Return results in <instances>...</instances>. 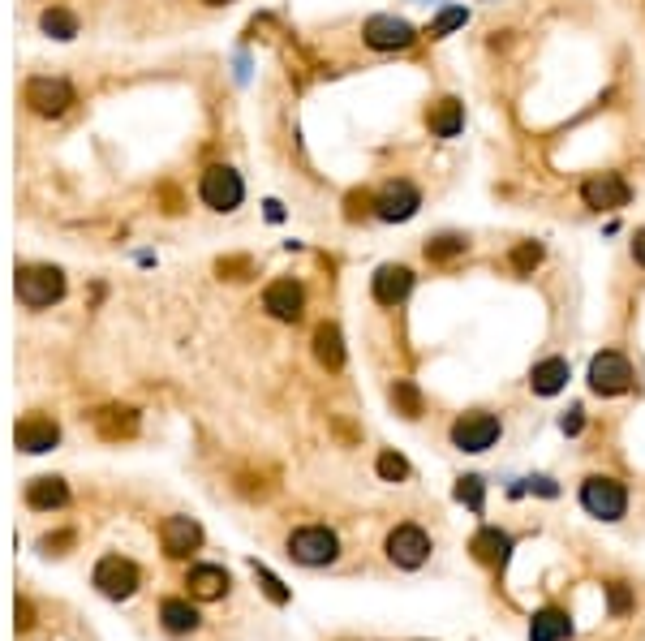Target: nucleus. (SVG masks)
Here are the masks:
<instances>
[{"label": "nucleus", "instance_id": "31", "mask_svg": "<svg viewBox=\"0 0 645 641\" xmlns=\"http://www.w3.org/2000/svg\"><path fill=\"white\" fill-rule=\"evenodd\" d=\"M379 478L383 482H405L409 478V461L400 452H379Z\"/></svg>", "mask_w": 645, "mask_h": 641}, {"label": "nucleus", "instance_id": "15", "mask_svg": "<svg viewBox=\"0 0 645 641\" xmlns=\"http://www.w3.org/2000/svg\"><path fill=\"white\" fill-rule=\"evenodd\" d=\"M13 444H18L22 452H31V457H39V452H52L56 444H61V426H56L52 418H39V413H31V418L18 422Z\"/></svg>", "mask_w": 645, "mask_h": 641}, {"label": "nucleus", "instance_id": "29", "mask_svg": "<svg viewBox=\"0 0 645 641\" xmlns=\"http://www.w3.org/2000/svg\"><path fill=\"white\" fill-rule=\"evenodd\" d=\"M465 22H469V9H461V5H452V9H443L439 18L430 22V31H426V35H430V39H443V35H452L456 26H465Z\"/></svg>", "mask_w": 645, "mask_h": 641}, {"label": "nucleus", "instance_id": "36", "mask_svg": "<svg viewBox=\"0 0 645 641\" xmlns=\"http://www.w3.org/2000/svg\"><path fill=\"white\" fill-rule=\"evenodd\" d=\"M559 426H564V435H581L585 413H581V409H568V413H564V422H559Z\"/></svg>", "mask_w": 645, "mask_h": 641}, {"label": "nucleus", "instance_id": "37", "mask_svg": "<svg viewBox=\"0 0 645 641\" xmlns=\"http://www.w3.org/2000/svg\"><path fill=\"white\" fill-rule=\"evenodd\" d=\"M35 624V616H31V603L26 598H18V633H26Z\"/></svg>", "mask_w": 645, "mask_h": 641}, {"label": "nucleus", "instance_id": "5", "mask_svg": "<svg viewBox=\"0 0 645 641\" xmlns=\"http://www.w3.org/2000/svg\"><path fill=\"white\" fill-rule=\"evenodd\" d=\"M418 207H422V190L413 181H392V185H383V190L375 194V216L387 220V224H405L418 216Z\"/></svg>", "mask_w": 645, "mask_h": 641}, {"label": "nucleus", "instance_id": "10", "mask_svg": "<svg viewBox=\"0 0 645 641\" xmlns=\"http://www.w3.org/2000/svg\"><path fill=\"white\" fill-rule=\"evenodd\" d=\"M430 555V538L418 525H396L392 534H387V560L400 564V568H422Z\"/></svg>", "mask_w": 645, "mask_h": 641}, {"label": "nucleus", "instance_id": "35", "mask_svg": "<svg viewBox=\"0 0 645 641\" xmlns=\"http://www.w3.org/2000/svg\"><path fill=\"white\" fill-rule=\"evenodd\" d=\"M220 276H228V280H246V276H250V259H220Z\"/></svg>", "mask_w": 645, "mask_h": 641}, {"label": "nucleus", "instance_id": "19", "mask_svg": "<svg viewBox=\"0 0 645 641\" xmlns=\"http://www.w3.org/2000/svg\"><path fill=\"white\" fill-rule=\"evenodd\" d=\"M190 594L194 598H203V603H211V598H224L228 594V573L220 564H198V568H190Z\"/></svg>", "mask_w": 645, "mask_h": 641}, {"label": "nucleus", "instance_id": "39", "mask_svg": "<svg viewBox=\"0 0 645 641\" xmlns=\"http://www.w3.org/2000/svg\"><path fill=\"white\" fill-rule=\"evenodd\" d=\"M69 543H74V534H56V538H43V551H56V547H69Z\"/></svg>", "mask_w": 645, "mask_h": 641}, {"label": "nucleus", "instance_id": "28", "mask_svg": "<svg viewBox=\"0 0 645 641\" xmlns=\"http://www.w3.org/2000/svg\"><path fill=\"white\" fill-rule=\"evenodd\" d=\"M392 405H396V413L400 418H422V392H418V383L413 379H396L392 383Z\"/></svg>", "mask_w": 645, "mask_h": 641}, {"label": "nucleus", "instance_id": "30", "mask_svg": "<svg viewBox=\"0 0 645 641\" xmlns=\"http://www.w3.org/2000/svg\"><path fill=\"white\" fill-rule=\"evenodd\" d=\"M538 263H542V246H538V241H521V246L512 250V272L516 276H529Z\"/></svg>", "mask_w": 645, "mask_h": 641}, {"label": "nucleus", "instance_id": "3", "mask_svg": "<svg viewBox=\"0 0 645 641\" xmlns=\"http://www.w3.org/2000/svg\"><path fill=\"white\" fill-rule=\"evenodd\" d=\"M13 289H18V302H22V306L43 310V306L61 302L65 276L56 272V267H22L18 280H13Z\"/></svg>", "mask_w": 645, "mask_h": 641}, {"label": "nucleus", "instance_id": "25", "mask_svg": "<svg viewBox=\"0 0 645 641\" xmlns=\"http://www.w3.org/2000/svg\"><path fill=\"white\" fill-rule=\"evenodd\" d=\"M160 620H164L168 633H194V629H198V611L185 603V598H164Z\"/></svg>", "mask_w": 645, "mask_h": 641}, {"label": "nucleus", "instance_id": "4", "mask_svg": "<svg viewBox=\"0 0 645 641\" xmlns=\"http://www.w3.org/2000/svg\"><path fill=\"white\" fill-rule=\"evenodd\" d=\"M198 194H203V203L211 211H237L241 198H246V181H241V173H233L228 164H211L203 181H198Z\"/></svg>", "mask_w": 645, "mask_h": 641}, {"label": "nucleus", "instance_id": "1", "mask_svg": "<svg viewBox=\"0 0 645 641\" xmlns=\"http://www.w3.org/2000/svg\"><path fill=\"white\" fill-rule=\"evenodd\" d=\"M289 555L306 568H323L340 555V538L327 525H301V530L289 534Z\"/></svg>", "mask_w": 645, "mask_h": 641}, {"label": "nucleus", "instance_id": "20", "mask_svg": "<svg viewBox=\"0 0 645 641\" xmlns=\"http://www.w3.org/2000/svg\"><path fill=\"white\" fill-rule=\"evenodd\" d=\"M314 358L327 370H340L344 366V336L336 323H319L314 327Z\"/></svg>", "mask_w": 645, "mask_h": 641}, {"label": "nucleus", "instance_id": "16", "mask_svg": "<svg viewBox=\"0 0 645 641\" xmlns=\"http://www.w3.org/2000/svg\"><path fill=\"white\" fill-rule=\"evenodd\" d=\"M413 293V272L405 263H383L375 272V302L379 306H400Z\"/></svg>", "mask_w": 645, "mask_h": 641}, {"label": "nucleus", "instance_id": "33", "mask_svg": "<svg viewBox=\"0 0 645 641\" xmlns=\"http://www.w3.org/2000/svg\"><path fill=\"white\" fill-rule=\"evenodd\" d=\"M456 500L469 504L473 512H482V478H478V474H469V478L456 482Z\"/></svg>", "mask_w": 645, "mask_h": 641}, {"label": "nucleus", "instance_id": "23", "mask_svg": "<svg viewBox=\"0 0 645 641\" xmlns=\"http://www.w3.org/2000/svg\"><path fill=\"white\" fill-rule=\"evenodd\" d=\"M564 383H568V362L564 358H547V362H538L534 370H529V388H534L538 396H555Z\"/></svg>", "mask_w": 645, "mask_h": 641}, {"label": "nucleus", "instance_id": "40", "mask_svg": "<svg viewBox=\"0 0 645 641\" xmlns=\"http://www.w3.org/2000/svg\"><path fill=\"white\" fill-rule=\"evenodd\" d=\"M207 5H228V0H207Z\"/></svg>", "mask_w": 645, "mask_h": 641}, {"label": "nucleus", "instance_id": "34", "mask_svg": "<svg viewBox=\"0 0 645 641\" xmlns=\"http://www.w3.org/2000/svg\"><path fill=\"white\" fill-rule=\"evenodd\" d=\"M607 598H611V611H615V616H628V607H633V594H628L624 581L607 586Z\"/></svg>", "mask_w": 645, "mask_h": 641}, {"label": "nucleus", "instance_id": "38", "mask_svg": "<svg viewBox=\"0 0 645 641\" xmlns=\"http://www.w3.org/2000/svg\"><path fill=\"white\" fill-rule=\"evenodd\" d=\"M633 263L645 267V229H637V237H633Z\"/></svg>", "mask_w": 645, "mask_h": 641}, {"label": "nucleus", "instance_id": "8", "mask_svg": "<svg viewBox=\"0 0 645 641\" xmlns=\"http://www.w3.org/2000/svg\"><path fill=\"white\" fill-rule=\"evenodd\" d=\"M362 39L375 52H400V48H409L413 39H418V31H413L405 18H396V13H379V18H370L362 26Z\"/></svg>", "mask_w": 645, "mask_h": 641}, {"label": "nucleus", "instance_id": "7", "mask_svg": "<svg viewBox=\"0 0 645 641\" xmlns=\"http://www.w3.org/2000/svg\"><path fill=\"white\" fill-rule=\"evenodd\" d=\"M495 439H499V418L495 413L473 409V413H461V418L452 422V444L461 452H486Z\"/></svg>", "mask_w": 645, "mask_h": 641}, {"label": "nucleus", "instance_id": "6", "mask_svg": "<svg viewBox=\"0 0 645 641\" xmlns=\"http://www.w3.org/2000/svg\"><path fill=\"white\" fill-rule=\"evenodd\" d=\"M590 388L598 396H620L633 388V366H628L624 353H615V349H602L598 358L590 362Z\"/></svg>", "mask_w": 645, "mask_h": 641}, {"label": "nucleus", "instance_id": "12", "mask_svg": "<svg viewBox=\"0 0 645 641\" xmlns=\"http://www.w3.org/2000/svg\"><path fill=\"white\" fill-rule=\"evenodd\" d=\"M263 310L280 323H297L301 310H306V289L297 280H271L263 293Z\"/></svg>", "mask_w": 645, "mask_h": 641}, {"label": "nucleus", "instance_id": "9", "mask_svg": "<svg viewBox=\"0 0 645 641\" xmlns=\"http://www.w3.org/2000/svg\"><path fill=\"white\" fill-rule=\"evenodd\" d=\"M26 104L39 117H61L74 104V87H69L65 78H31L26 82Z\"/></svg>", "mask_w": 645, "mask_h": 641}, {"label": "nucleus", "instance_id": "11", "mask_svg": "<svg viewBox=\"0 0 645 641\" xmlns=\"http://www.w3.org/2000/svg\"><path fill=\"white\" fill-rule=\"evenodd\" d=\"M138 568L121 560V555H108V560H99L95 564V590L104 594V598H129L138 590Z\"/></svg>", "mask_w": 645, "mask_h": 641}, {"label": "nucleus", "instance_id": "2", "mask_svg": "<svg viewBox=\"0 0 645 641\" xmlns=\"http://www.w3.org/2000/svg\"><path fill=\"white\" fill-rule=\"evenodd\" d=\"M581 504L598 521H620L624 512H628V491H624V482L594 474V478L581 482Z\"/></svg>", "mask_w": 645, "mask_h": 641}, {"label": "nucleus", "instance_id": "18", "mask_svg": "<svg viewBox=\"0 0 645 641\" xmlns=\"http://www.w3.org/2000/svg\"><path fill=\"white\" fill-rule=\"evenodd\" d=\"M426 125H430V134H435V138H456L465 130V104L456 95H443L439 104H430Z\"/></svg>", "mask_w": 645, "mask_h": 641}, {"label": "nucleus", "instance_id": "21", "mask_svg": "<svg viewBox=\"0 0 645 641\" xmlns=\"http://www.w3.org/2000/svg\"><path fill=\"white\" fill-rule=\"evenodd\" d=\"M69 500V487L61 478H35L31 487H26V504L35 512H52V508H65Z\"/></svg>", "mask_w": 645, "mask_h": 641}, {"label": "nucleus", "instance_id": "24", "mask_svg": "<svg viewBox=\"0 0 645 641\" xmlns=\"http://www.w3.org/2000/svg\"><path fill=\"white\" fill-rule=\"evenodd\" d=\"M564 637H572V620L564 616V611L547 607L529 620V641H564Z\"/></svg>", "mask_w": 645, "mask_h": 641}, {"label": "nucleus", "instance_id": "13", "mask_svg": "<svg viewBox=\"0 0 645 641\" xmlns=\"http://www.w3.org/2000/svg\"><path fill=\"white\" fill-rule=\"evenodd\" d=\"M581 198H585V207L590 211H615V207H624L628 198H633V190H628V181L620 173H598L581 185Z\"/></svg>", "mask_w": 645, "mask_h": 641}, {"label": "nucleus", "instance_id": "26", "mask_svg": "<svg viewBox=\"0 0 645 641\" xmlns=\"http://www.w3.org/2000/svg\"><path fill=\"white\" fill-rule=\"evenodd\" d=\"M465 250H469V237H461V233H439V237L426 241V259L430 263H452V259H461Z\"/></svg>", "mask_w": 645, "mask_h": 641}, {"label": "nucleus", "instance_id": "14", "mask_svg": "<svg viewBox=\"0 0 645 641\" xmlns=\"http://www.w3.org/2000/svg\"><path fill=\"white\" fill-rule=\"evenodd\" d=\"M160 543L172 560H185V555H194L198 547H203V525H198L194 517H168L160 525Z\"/></svg>", "mask_w": 645, "mask_h": 641}, {"label": "nucleus", "instance_id": "17", "mask_svg": "<svg viewBox=\"0 0 645 641\" xmlns=\"http://www.w3.org/2000/svg\"><path fill=\"white\" fill-rule=\"evenodd\" d=\"M469 551H473V560L486 564V568H504L508 555H512V538L504 530H495V525H486V530L473 534Z\"/></svg>", "mask_w": 645, "mask_h": 641}, {"label": "nucleus", "instance_id": "32", "mask_svg": "<svg viewBox=\"0 0 645 641\" xmlns=\"http://www.w3.org/2000/svg\"><path fill=\"white\" fill-rule=\"evenodd\" d=\"M254 577H258V586H263L267 590V598H271V603H289V590H284V581L276 577V573H267V568L263 564H254Z\"/></svg>", "mask_w": 645, "mask_h": 641}, {"label": "nucleus", "instance_id": "27", "mask_svg": "<svg viewBox=\"0 0 645 641\" xmlns=\"http://www.w3.org/2000/svg\"><path fill=\"white\" fill-rule=\"evenodd\" d=\"M39 31L43 35H52V39H74L78 35V18H74V13H69V9H43L39 13Z\"/></svg>", "mask_w": 645, "mask_h": 641}, {"label": "nucleus", "instance_id": "22", "mask_svg": "<svg viewBox=\"0 0 645 641\" xmlns=\"http://www.w3.org/2000/svg\"><path fill=\"white\" fill-rule=\"evenodd\" d=\"M95 431L104 435V439H129V435L138 431V413L134 409H117V405L99 409L95 413Z\"/></svg>", "mask_w": 645, "mask_h": 641}]
</instances>
